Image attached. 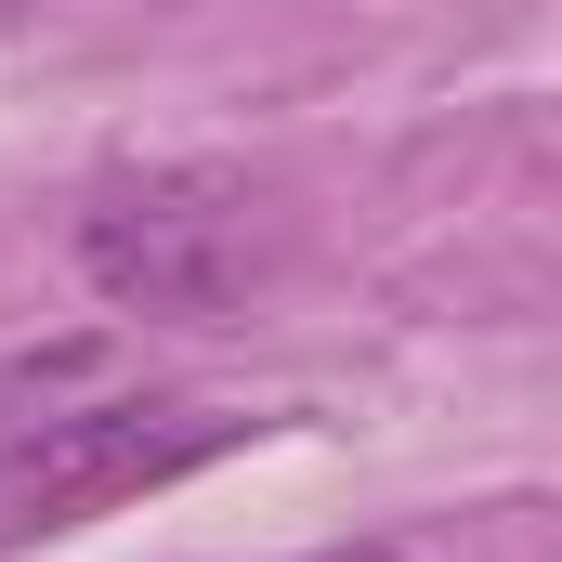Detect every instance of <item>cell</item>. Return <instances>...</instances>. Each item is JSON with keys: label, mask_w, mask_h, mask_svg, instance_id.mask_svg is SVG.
Here are the masks:
<instances>
[{"label": "cell", "mask_w": 562, "mask_h": 562, "mask_svg": "<svg viewBox=\"0 0 562 562\" xmlns=\"http://www.w3.org/2000/svg\"><path fill=\"white\" fill-rule=\"evenodd\" d=\"M26 13H40V0H0V26H26Z\"/></svg>", "instance_id": "obj_4"}, {"label": "cell", "mask_w": 562, "mask_h": 562, "mask_svg": "<svg viewBox=\"0 0 562 562\" xmlns=\"http://www.w3.org/2000/svg\"><path fill=\"white\" fill-rule=\"evenodd\" d=\"M314 562H406V550H314Z\"/></svg>", "instance_id": "obj_3"}, {"label": "cell", "mask_w": 562, "mask_h": 562, "mask_svg": "<svg viewBox=\"0 0 562 562\" xmlns=\"http://www.w3.org/2000/svg\"><path fill=\"white\" fill-rule=\"evenodd\" d=\"M249 236H262L249 170L170 157V170H119L79 210V276L105 288L119 314H223L249 288Z\"/></svg>", "instance_id": "obj_2"}, {"label": "cell", "mask_w": 562, "mask_h": 562, "mask_svg": "<svg viewBox=\"0 0 562 562\" xmlns=\"http://www.w3.org/2000/svg\"><path fill=\"white\" fill-rule=\"evenodd\" d=\"M262 419L236 406H183V393H105V406H53V419H13L0 431V550L26 537H66L92 510H132L157 484L236 458Z\"/></svg>", "instance_id": "obj_1"}]
</instances>
